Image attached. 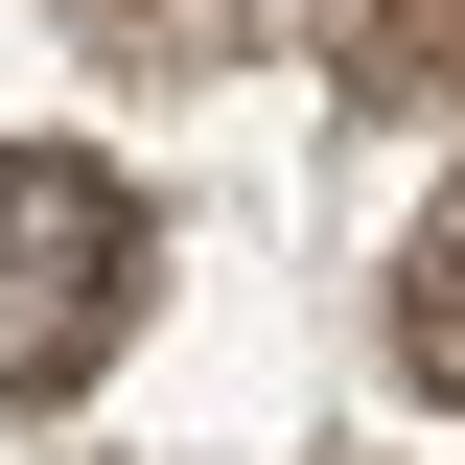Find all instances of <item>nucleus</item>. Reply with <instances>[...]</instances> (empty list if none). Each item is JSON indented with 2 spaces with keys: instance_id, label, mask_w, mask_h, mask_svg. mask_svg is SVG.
<instances>
[{
  "instance_id": "f257e3e1",
  "label": "nucleus",
  "mask_w": 465,
  "mask_h": 465,
  "mask_svg": "<svg viewBox=\"0 0 465 465\" xmlns=\"http://www.w3.org/2000/svg\"><path fill=\"white\" fill-rule=\"evenodd\" d=\"M140 326V186L70 140H0V396H70Z\"/></svg>"
},
{
  "instance_id": "f03ea898",
  "label": "nucleus",
  "mask_w": 465,
  "mask_h": 465,
  "mask_svg": "<svg viewBox=\"0 0 465 465\" xmlns=\"http://www.w3.org/2000/svg\"><path fill=\"white\" fill-rule=\"evenodd\" d=\"M396 372H419V396H465V186L419 210V256H396Z\"/></svg>"
},
{
  "instance_id": "7ed1b4c3",
  "label": "nucleus",
  "mask_w": 465,
  "mask_h": 465,
  "mask_svg": "<svg viewBox=\"0 0 465 465\" xmlns=\"http://www.w3.org/2000/svg\"><path fill=\"white\" fill-rule=\"evenodd\" d=\"M326 47H349V70H442V94H465V0H326Z\"/></svg>"
}]
</instances>
